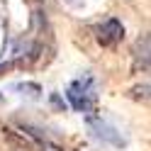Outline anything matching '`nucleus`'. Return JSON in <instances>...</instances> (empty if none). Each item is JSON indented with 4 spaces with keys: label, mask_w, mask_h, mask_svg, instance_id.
<instances>
[{
    "label": "nucleus",
    "mask_w": 151,
    "mask_h": 151,
    "mask_svg": "<svg viewBox=\"0 0 151 151\" xmlns=\"http://www.w3.org/2000/svg\"><path fill=\"white\" fill-rule=\"evenodd\" d=\"M98 98V83L90 73H83L81 78H76L68 90H66V100L76 112H90Z\"/></svg>",
    "instance_id": "obj_1"
},
{
    "label": "nucleus",
    "mask_w": 151,
    "mask_h": 151,
    "mask_svg": "<svg viewBox=\"0 0 151 151\" xmlns=\"http://www.w3.org/2000/svg\"><path fill=\"white\" fill-rule=\"evenodd\" d=\"M88 127L93 132V137L100 139V141H105V144H112L117 149H122L127 144V139L122 137V132L115 124H110L107 119H102V117H88Z\"/></svg>",
    "instance_id": "obj_2"
},
{
    "label": "nucleus",
    "mask_w": 151,
    "mask_h": 151,
    "mask_svg": "<svg viewBox=\"0 0 151 151\" xmlns=\"http://www.w3.org/2000/svg\"><path fill=\"white\" fill-rule=\"evenodd\" d=\"M122 37H124V27H122V22L115 20V17L105 20L98 27V42L102 46H115L117 42H122Z\"/></svg>",
    "instance_id": "obj_3"
},
{
    "label": "nucleus",
    "mask_w": 151,
    "mask_h": 151,
    "mask_svg": "<svg viewBox=\"0 0 151 151\" xmlns=\"http://www.w3.org/2000/svg\"><path fill=\"white\" fill-rule=\"evenodd\" d=\"M134 56H137V63H141V68L149 71V34H141L139 39H137Z\"/></svg>",
    "instance_id": "obj_4"
},
{
    "label": "nucleus",
    "mask_w": 151,
    "mask_h": 151,
    "mask_svg": "<svg viewBox=\"0 0 151 151\" xmlns=\"http://www.w3.org/2000/svg\"><path fill=\"white\" fill-rule=\"evenodd\" d=\"M10 88L17 90L20 95H29V98H39L42 95V88L37 86V83H12Z\"/></svg>",
    "instance_id": "obj_5"
},
{
    "label": "nucleus",
    "mask_w": 151,
    "mask_h": 151,
    "mask_svg": "<svg viewBox=\"0 0 151 151\" xmlns=\"http://www.w3.org/2000/svg\"><path fill=\"white\" fill-rule=\"evenodd\" d=\"M132 93H134V98H137V100H144V102L149 100V86H146V83H144V86H137Z\"/></svg>",
    "instance_id": "obj_6"
},
{
    "label": "nucleus",
    "mask_w": 151,
    "mask_h": 151,
    "mask_svg": "<svg viewBox=\"0 0 151 151\" xmlns=\"http://www.w3.org/2000/svg\"><path fill=\"white\" fill-rule=\"evenodd\" d=\"M66 3H68V5H73V7H78V5H81V0H66Z\"/></svg>",
    "instance_id": "obj_7"
},
{
    "label": "nucleus",
    "mask_w": 151,
    "mask_h": 151,
    "mask_svg": "<svg viewBox=\"0 0 151 151\" xmlns=\"http://www.w3.org/2000/svg\"><path fill=\"white\" fill-rule=\"evenodd\" d=\"M0 100H3V95H0Z\"/></svg>",
    "instance_id": "obj_8"
}]
</instances>
